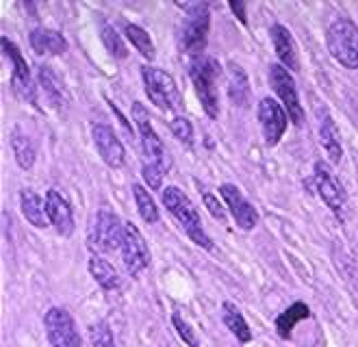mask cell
Segmentation results:
<instances>
[{
	"label": "cell",
	"instance_id": "1",
	"mask_svg": "<svg viewBox=\"0 0 358 347\" xmlns=\"http://www.w3.org/2000/svg\"><path fill=\"white\" fill-rule=\"evenodd\" d=\"M161 200H163V206L167 208V213H170L174 220L180 224L185 234L192 239L198 248H202L206 252L213 250V241H210V236L204 232L202 220H200L196 206L192 204V200L187 198L180 187H172V185L165 187L161 191Z\"/></svg>",
	"mask_w": 358,
	"mask_h": 347
},
{
	"label": "cell",
	"instance_id": "2",
	"mask_svg": "<svg viewBox=\"0 0 358 347\" xmlns=\"http://www.w3.org/2000/svg\"><path fill=\"white\" fill-rule=\"evenodd\" d=\"M222 76V68L215 59L210 57H194L189 61V78L194 83L196 96L210 120L220 115V90L217 78Z\"/></svg>",
	"mask_w": 358,
	"mask_h": 347
},
{
	"label": "cell",
	"instance_id": "3",
	"mask_svg": "<svg viewBox=\"0 0 358 347\" xmlns=\"http://www.w3.org/2000/svg\"><path fill=\"white\" fill-rule=\"evenodd\" d=\"M326 46L332 59L345 70H358V27L350 17H336L328 27Z\"/></svg>",
	"mask_w": 358,
	"mask_h": 347
},
{
	"label": "cell",
	"instance_id": "4",
	"mask_svg": "<svg viewBox=\"0 0 358 347\" xmlns=\"http://www.w3.org/2000/svg\"><path fill=\"white\" fill-rule=\"evenodd\" d=\"M141 80H143V90L148 94L150 102L159 106L161 111H178L182 106L180 92L172 74H167L161 68H155V65H143Z\"/></svg>",
	"mask_w": 358,
	"mask_h": 347
},
{
	"label": "cell",
	"instance_id": "5",
	"mask_svg": "<svg viewBox=\"0 0 358 347\" xmlns=\"http://www.w3.org/2000/svg\"><path fill=\"white\" fill-rule=\"evenodd\" d=\"M310 185L315 191L320 193V198L332 211V215L336 217V220H343L345 208H348V195H345L341 180L334 176V171L328 167V163H324V161L315 163Z\"/></svg>",
	"mask_w": 358,
	"mask_h": 347
},
{
	"label": "cell",
	"instance_id": "6",
	"mask_svg": "<svg viewBox=\"0 0 358 347\" xmlns=\"http://www.w3.org/2000/svg\"><path fill=\"white\" fill-rule=\"evenodd\" d=\"M187 9V22L182 27V50L187 55L202 57L206 48V39H208V29H210V13L208 5L204 3H194V5H180Z\"/></svg>",
	"mask_w": 358,
	"mask_h": 347
},
{
	"label": "cell",
	"instance_id": "7",
	"mask_svg": "<svg viewBox=\"0 0 358 347\" xmlns=\"http://www.w3.org/2000/svg\"><path fill=\"white\" fill-rule=\"evenodd\" d=\"M269 85H271V90L276 92V96L280 98V104L285 106L289 120L296 126H302L306 115H304V108L300 102V94L296 90V80H293L291 72L285 68V65H280V63L271 65L269 68Z\"/></svg>",
	"mask_w": 358,
	"mask_h": 347
},
{
	"label": "cell",
	"instance_id": "8",
	"mask_svg": "<svg viewBox=\"0 0 358 347\" xmlns=\"http://www.w3.org/2000/svg\"><path fill=\"white\" fill-rule=\"evenodd\" d=\"M44 328L50 347H83L78 325L68 309L52 306L44 315Z\"/></svg>",
	"mask_w": 358,
	"mask_h": 347
},
{
	"label": "cell",
	"instance_id": "9",
	"mask_svg": "<svg viewBox=\"0 0 358 347\" xmlns=\"http://www.w3.org/2000/svg\"><path fill=\"white\" fill-rule=\"evenodd\" d=\"M122 260L124 267L133 278H137L143 269L150 267V248L145 243L143 234L139 232V228L133 222L124 224V241H122Z\"/></svg>",
	"mask_w": 358,
	"mask_h": 347
},
{
	"label": "cell",
	"instance_id": "10",
	"mask_svg": "<svg viewBox=\"0 0 358 347\" xmlns=\"http://www.w3.org/2000/svg\"><path fill=\"white\" fill-rule=\"evenodd\" d=\"M133 122L139 130V139H141V150L145 163H157V165H165L170 167V163L165 161V148L159 139V135L155 133V128L150 124V113L145 111V106L141 102H133Z\"/></svg>",
	"mask_w": 358,
	"mask_h": 347
},
{
	"label": "cell",
	"instance_id": "11",
	"mask_svg": "<svg viewBox=\"0 0 358 347\" xmlns=\"http://www.w3.org/2000/svg\"><path fill=\"white\" fill-rule=\"evenodd\" d=\"M0 43H3V52L5 57L11 61V85H13V92L17 96L27 98L31 104L37 102V94H35V87H33V76H31V68L27 59L22 57V52H20V48L15 46V43L3 35V39H0Z\"/></svg>",
	"mask_w": 358,
	"mask_h": 347
},
{
	"label": "cell",
	"instance_id": "12",
	"mask_svg": "<svg viewBox=\"0 0 358 347\" xmlns=\"http://www.w3.org/2000/svg\"><path fill=\"white\" fill-rule=\"evenodd\" d=\"M124 224L120 217L109 208L102 206L96 213L94 222V243L100 252H115L122 248L124 241Z\"/></svg>",
	"mask_w": 358,
	"mask_h": 347
},
{
	"label": "cell",
	"instance_id": "13",
	"mask_svg": "<svg viewBox=\"0 0 358 347\" xmlns=\"http://www.w3.org/2000/svg\"><path fill=\"white\" fill-rule=\"evenodd\" d=\"M220 195H222L226 208L230 211V215H233L235 224L239 226V230L250 232V230L257 228V224H259V211L252 206V202L239 191L237 185H233V183L220 185Z\"/></svg>",
	"mask_w": 358,
	"mask_h": 347
},
{
	"label": "cell",
	"instance_id": "14",
	"mask_svg": "<svg viewBox=\"0 0 358 347\" xmlns=\"http://www.w3.org/2000/svg\"><path fill=\"white\" fill-rule=\"evenodd\" d=\"M257 118L261 122V130H263V137L267 146H276L285 130L289 126V115L285 111V106L280 102H276L273 98H263L259 102V111Z\"/></svg>",
	"mask_w": 358,
	"mask_h": 347
},
{
	"label": "cell",
	"instance_id": "15",
	"mask_svg": "<svg viewBox=\"0 0 358 347\" xmlns=\"http://www.w3.org/2000/svg\"><path fill=\"white\" fill-rule=\"evenodd\" d=\"M92 139L96 143V150L100 159L107 163L111 169H120L126 163V150L124 143L120 141V137L115 135V130L109 124H94L92 128Z\"/></svg>",
	"mask_w": 358,
	"mask_h": 347
},
{
	"label": "cell",
	"instance_id": "16",
	"mask_svg": "<svg viewBox=\"0 0 358 347\" xmlns=\"http://www.w3.org/2000/svg\"><path fill=\"white\" fill-rule=\"evenodd\" d=\"M46 215H48V222L52 224V228L61 234V236H70L76 228L74 222V213L70 202L63 198V195L57 189H48L46 191Z\"/></svg>",
	"mask_w": 358,
	"mask_h": 347
},
{
	"label": "cell",
	"instance_id": "17",
	"mask_svg": "<svg viewBox=\"0 0 358 347\" xmlns=\"http://www.w3.org/2000/svg\"><path fill=\"white\" fill-rule=\"evenodd\" d=\"M37 80H39L41 92L46 94L48 102L52 104V108L61 111V108H66V106H68L70 94H68V90H66V85H63L61 76L55 72V68H50V65H39V70H37Z\"/></svg>",
	"mask_w": 358,
	"mask_h": 347
},
{
	"label": "cell",
	"instance_id": "18",
	"mask_svg": "<svg viewBox=\"0 0 358 347\" xmlns=\"http://www.w3.org/2000/svg\"><path fill=\"white\" fill-rule=\"evenodd\" d=\"M269 35H271L273 50H276V55L280 59V65H285L287 70L298 72L300 70V57H298L296 41H293V35L289 33V29L282 24H273L269 29Z\"/></svg>",
	"mask_w": 358,
	"mask_h": 347
},
{
	"label": "cell",
	"instance_id": "19",
	"mask_svg": "<svg viewBox=\"0 0 358 347\" xmlns=\"http://www.w3.org/2000/svg\"><path fill=\"white\" fill-rule=\"evenodd\" d=\"M29 43L35 55H63L68 50V39L55 29L37 27L29 33Z\"/></svg>",
	"mask_w": 358,
	"mask_h": 347
},
{
	"label": "cell",
	"instance_id": "20",
	"mask_svg": "<svg viewBox=\"0 0 358 347\" xmlns=\"http://www.w3.org/2000/svg\"><path fill=\"white\" fill-rule=\"evenodd\" d=\"M20 208H22V215H24V220L39 228V230H44L48 228V215H46V202L39 198V193H35L33 189H22L20 191Z\"/></svg>",
	"mask_w": 358,
	"mask_h": 347
},
{
	"label": "cell",
	"instance_id": "21",
	"mask_svg": "<svg viewBox=\"0 0 358 347\" xmlns=\"http://www.w3.org/2000/svg\"><path fill=\"white\" fill-rule=\"evenodd\" d=\"M228 98L233 100L235 106H250L252 100V90H250V80L248 74L241 65L237 63H228V90H226Z\"/></svg>",
	"mask_w": 358,
	"mask_h": 347
},
{
	"label": "cell",
	"instance_id": "22",
	"mask_svg": "<svg viewBox=\"0 0 358 347\" xmlns=\"http://www.w3.org/2000/svg\"><path fill=\"white\" fill-rule=\"evenodd\" d=\"M308 317H310V309L306 306V304H304V302H293L289 309H285V311L276 317L273 325H276L278 337L285 339V341H289L291 334H293V328H296V325H298L300 321L308 319Z\"/></svg>",
	"mask_w": 358,
	"mask_h": 347
},
{
	"label": "cell",
	"instance_id": "23",
	"mask_svg": "<svg viewBox=\"0 0 358 347\" xmlns=\"http://www.w3.org/2000/svg\"><path fill=\"white\" fill-rule=\"evenodd\" d=\"M90 274L96 280V285L104 291H117L122 287L117 269L109 263V260H104L102 256L90 258Z\"/></svg>",
	"mask_w": 358,
	"mask_h": 347
},
{
	"label": "cell",
	"instance_id": "24",
	"mask_svg": "<svg viewBox=\"0 0 358 347\" xmlns=\"http://www.w3.org/2000/svg\"><path fill=\"white\" fill-rule=\"evenodd\" d=\"M320 137H322V146L328 155V161L332 165H336L343 157V146H341V135H339V128H336L334 120L330 115H324L322 118V124H320Z\"/></svg>",
	"mask_w": 358,
	"mask_h": 347
},
{
	"label": "cell",
	"instance_id": "25",
	"mask_svg": "<svg viewBox=\"0 0 358 347\" xmlns=\"http://www.w3.org/2000/svg\"><path fill=\"white\" fill-rule=\"evenodd\" d=\"M222 321H224L226 328L235 334L237 341H241V343L252 341V330H250V325H248V321H245V317L239 311L237 304H233V302L222 304Z\"/></svg>",
	"mask_w": 358,
	"mask_h": 347
},
{
	"label": "cell",
	"instance_id": "26",
	"mask_svg": "<svg viewBox=\"0 0 358 347\" xmlns=\"http://www.w3.org/2000/svg\"><path fill=\"white\" fill-rule=\"evenodd\" d=\"M133 198H135V204H137V211L141 215V220L145 224H159L161 222V213H159V206L155 202V198L150 195V191L145 189L143 185H133Z\"/></svg>",
	"mask_w": 358,
	"mask_h": 347
},
{
	"label": "cell",
	"instance_id": "27",
	"mask_svg": "<svg viewBox=\"0 0 358 347\" xmlns=\"http://www.w3.org/2000/svg\"><path fill=\"white\" fill-rule=\"evenodd\" d=\"M124 35H126V39H129V41L133 43V46L137 48V52H139L143 59H148V61L155 59V55H157L155 41H152V37L148 35V31H145L143 27L129 22V24L124 27Z\"/></svg>",
	"mask_w": 358,
	"mask_h": 347
},
{
	"label": "cell",
	"instance_id": "28",
	"mask_svg": "<svg viewBox=\"0 0 358 347\" xmlns=\"http://www.w3.org/2000/svg\"><path fill=\"white\" fill-rule=\"evenodd\" d=\"M11 148L15 155V163L22 169H31L35 165V148L33 141L22 133V130H13L11 135Z\"/></svg>",
	"mask_w": 358,
	"mask_h": 347
},
{
	"label": "cell",
	"instance_id": "29",
	"mask_svg": "<svg viewBox=\"0 0 358 347\" xmlns=\"http://www.w3.org/2000/svg\"><path fill=\"white\" fill-rule=\"evenodd\" d=\"M100 37L107 52L115 59H126L129 57V48H126V41L122 39V35L109 24V22H102V29H100Z\"/></svg>",
	"mask_w": 358,
	"mask_h": 347
},
{
	"label": "cell",
	"instance_id": "30",
	"mask_svg": "<svg viewBox=\"0 0 358 347\" xmlns=\"http://www.w3.org/2000/svg\"><path fill=\"white\" fill-rule=\"evenodd\" d=\"M90 341L92 347H115L113 330L107 321H96L90 325Z\"/></svg>",
	"mask_w": 358,
	"mask_h": 347
},
{
	"label": "cell",
	"instance_id": "31",
	"mask_svg": "<svg viewBox=\"0 0 358 347\" xmlns=\"http://www.w3.org/2000/svg\"><path fill=\"white\" fill-rule=\"evenodd\" d=\"M170 130H172V135L182 143V146H189L192 148L194 146V126L192 122H189L187 118L182 115H176L170 124Z\"/></svg>",
	"mask_w": 358,
	"mask_h": 347
},
{
	"label": "cell",
	"instance_id": "32",
	"mask_svg": "<svg viewBox=\"0 0 358 347\" xmlns=\"http://www.w3.org/2000/svg\"><path fill=\"white\" fill-rule=\"evenodd\" d=\"M167 174V167L165 165H157V163H143L141 167V176L145 180V185H148L152 191H159L163 187V178Z\"/></svg>",
	"mask_w": 358,
	"mask_h": 347
},
{
	"label": "cell",
	"instance_id": "33",
	"mask_svg": "<svg viewBox=\"0 0 358 347\" xmlns=\"http://www.w3.org/2000/svg\"><path fill=\"white\" fill-rule=\"evenodd\" d=\"M172 325H174L176 334H178L189 347H200V341H198L194 328H192V325H189V323L180 317V313H176V311L172 313Z\"/></svg>",
	"mask_w": 358,
	"mask_h": 347
},
{
	"label": "cell",
	"instance_id": "34",
	"mask_svg": "<svg viewBox=\"0 0 358 347\" xmlns=\"http://www.w3.org/2000/svg\"><path fill=\"white\" fill-rule=\"evenodd\" d=\"M202 202L206 206V211L210 213V217H215L217 222H226V208L224 204L215 198L210 191H202Z\"/></svg>",
	"mask_w": 358,
	"mask_h": 347
},
{
	"label": "cell",
	"instance_id": "35",
	"mask_svg": "<svg viewBox=\"0 0 358 347\" xmlns=\"http://www.w3.org/2000/svg\"><path fill=\"white\" fill-rule=\"evenodd\" d=\"M228 7L235 11V15H237V20L241 22V24H248V15H245V5L243 3H237V0H233V3H230Z\"/></svg>",
	"mask_w": 358,
	"mask_h": 347
}]
</instances>
